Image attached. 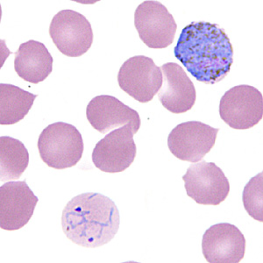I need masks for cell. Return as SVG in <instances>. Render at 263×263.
Here are the masks:
<instances>
[{
  "mask_svg": "<svg viewBox=\"0 0 263 263\" xmlns=\"http://www.w3.org/2000/svg\"><path fill=\"white\" fill-rule=\"evenodd\" d=\"M118 207L99 193L73 197L63 209L62 228L68 239L84 248H96L114 239L120 229Z\"/></svg>",
  "mask_w": 263,
  "mask_h": 263,
  "instance_id": "obj_2",
  "label": "cell"
},
{
  "mask_svg": "<svg viewBox=\"0 0 263 263\" xmlns=\"http://www.w3.org/2000/svg\"><path fill=\"white\" fill-rule=\"evenodd\" d=\"M29 164V153L24 144L14 138H0L1 181L18 179Z\"/></svg>",
  "mask_w": 263,
  "mask_h": 263,
  "instance_id": "obj_17",
  "label": "cell"
},
{
  "mask_svg": "<svg viewBox=\"0 0 263 263\" xmlns=\"http://www.w3.org/2000/svg\"><path fill=\"white\" fill-rule=\"evenodd\" d=\"M84 148L80 132L68 123L51 124L42 132L38 140L42 161L55 170L76 166L81 160Z\"/></svg>",
  "mask_w": 263,
  "mask_h": 263,
  "instance_id": "obj_3",
  "label": "cell"
},
{
  "mask_svg": "<svg viewBox=\"0 0 263 263\" xmlns=\"http://www.w3.org/2000/svg\"><path fill=\"white\" fill-rule=\"evenodd\" d=\"M135 135V130L129 124L108 134L93 149L94 165L106 173L126 171L135 162L137 154Z\"/></svg>",
  "mask_w": 263,
  "mask_h": 263,
  "instance_id": "obj_10",
  "label": "cell"
},
{
  "mask_svg": "<svg viewBox=\"0 0 263 263\" xmlns=\"http://www.w3.org/2000/svg\"><path fill=\"white\" fill-rule=\"evenodd\" d=\"M14 54L16 73L28 83L39 84L53 70V57L42 42L31 40L22 43Z\"/></svg>",
  "mask_w": 263,
  "mask_h": 263,
  "instance_id": "obj_15",
  "label": "cell"
},
{
  "mask_svg": "<svg viewBox=\"0 0 263 263\" xmlns=\"http://www.w3.org/2000/svg\"><path fill=\"white\" fill-rule=\"evenodd\" d=\"M161 69L163 82L158 98L163 107L175 114H184L192 110L197 93L184 69L175 63H165Z\"/></svg>",
  "mask_w": 263,
  "mask_h": 263,
  "instance_id": "obj_14",
  "label": "cell"
},
{
  "mask_svg": "<svg viewBox=\"0 0 263 263\" xmlns=\"http://www.w3.org/2000/svg\"><path fill=\"white\" fill-rule=\"evenodd\" d=\"M135 26L144 44L150 48H165L171 45L177 25L167 8L158 1L147 0L135 12Z\"/></svg>",
  "mask_w": 263,
  "mask_h": 263,
  "instance_id": "obj_9",
  "label": "cell"
},
{
  "mask_svg": "<svg viewBox=\"0 0 263 263\" xmlns=\"http://www.w3.org/2000/svg\"><path fill=\"white\" fill-rule=\"evenodd\" d=\"M38 197L24 181L8 182L0 188V228L16 231L29 222Z\"/></svg>",
  "mask_w": 263,
  "mask_h": 263,
  "instance_id": "obj_11",
  "label": "cell"
},
{
  "mask_svg": "<svg viewBox=\"0 0 263 263\" xmlns=\"http://www.w3.org/2000/svg\"><path fill=\"white\" fill-rule=\"evenodd\" d=\"M174 54L197 81L214 84L222 81L233 63L230 39L218 25L192 22L182 29Z\"/></svg>",
  "mask_w": 263,
  "mask_h": 263,
  "instance_id": "obj_1",
  "label": "cell"
},
{
  "mask_svg": "<svg viewBox=\"0 0 263 263\" xmlns=\"http://www.w3.org/2000/svg\"><path fill=\"white\" fill-rule=\"evenodd\" d=\"M121 90L135 100L145 104L151 101L162 88V70L145 55H136L126 60L118 74Z\"/></svg>",
  "mask_w": 263,
  "mask_h": 263,
  "instance_id": "obj_7",
  "label": "cell"
},
{
  "mask_svg": "<svg viewBox=\"0 0 263 263\" xmlns=\"http://www.w3.org/2000/svg\"><path fill=\"white\" fill-rule=\"evenodd\" d=\"M202 249L208 262L239 263L245 255V237L234 224H214L203 234Z\"/></svg>",
  "mask_w": 263,
  "mask_h": 263,
  "instance_id": "obj_12",
  "label": "cell"
},
{
  "mask_svg": "<svg viewBox=\"0 0 263 263\" xmlns=\"http://www.w3.org/2000/svg\"><path fill=\"white\" fill-rule=\"evenodd\" d=\"M263 173L253 177L243 192V204L249 216L258 221H263Z\"/></svg>",
  "mask_w": 263,
  "mask_h": 263,
  "instance_id": "obj_18",
  "label": "cell"
},
{
  "mask_svg": "<svg viewBox=\"0 0 263 263\" xmlns=\"http://www.w3.org/2000/svg\"><path fill=\"white\" fill-rule=\"evenodd\" d=\"M218 128L200 121H187L177 125L167 138L171 154L181 161L196 163L215 145Z\"/></svg>",
  "mask_w": 263,
  "mask_h": 263,
  "instance_id": "obj_8",
  "label": "cell"
},
{
  "mask_svg": "<svg viewBox=\"0 0 263 263\" xmlns=\"http://www.w3.org/2000/svg\"><path fill=\"white\" fill-rule=\"evenodd\" d=\"M37 97L15 85L0 84V124L8 126L23 120Z\"/></svg>",
  "mask_w": 263,
  "mask_h": 263,
  "instance_id": "obj_16",
  "label": "cell"
},
{
  "mask_svg": "<svg viewBox=\"0 0 263 263\" xmlns=\"http://www.w3.org/2000/svg\"><path fill=\"white\" fill-rule=\"evenodd\" d=\"M219 114L232 128L245 130L254 127L262 120V94L250 85L233 87L220 99Z\"/></svg>",
  "mask_w": 263,
  "mask_h": 263,
  "instance_id": "obj_6",
  "label": "cell"
},
{
  "mask_svg": "<svg viewBox=\"0 0 263 263\" xmlns=\"http://www.w3.org/2000/svg\"><path fill=\"white\" fill-rule=\"evenodd\" d=\"M87 120L93 128L106 134L114 128L131 125L137 134L141 121L137 111L112 96L101 95L90 100L86 108Z\"/></svg>",
  "mask_w": 263,
  "mask_h": 263,
  "instance_id": "obj_13",
  "label": "cell"
},
{
  "mask_svg": "<svg viewBox=\"0 0 263 263\" xmlns=\"http://www.w3.org/2000/svg\"><path fill=\"white\" fill-rule=\"evenodd\" d=\"M49 34L54 45L66 57H82L92 45L91 25L83 14L73 10H63L54 15Z\"/></svg>",
  "mask_w": 263,
  "mask_h": 263,
  "instance_id": "obj_4",
  "label": "cell"
},
{
  "mask_svg": "<svg viewBox=\"0 0 263 263\" xmlns=\"http://www.w3.org/2000/svg\"><path fill=\"white\" fill-rule=\"evenodd\" d=\"M189 197L203 205H218L230 192V183L214 162L192 163L182 177Z\"/></svg>",
  "mask_w": 263,
  "mask_h": 263,
  "instance_id": "obj_5",
  "label": "cell"
}]
</instances>
